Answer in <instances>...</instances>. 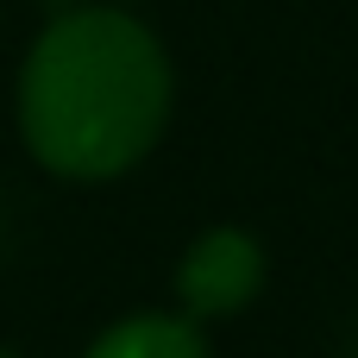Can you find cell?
<instances>
[{"mask_svg": "<svg viewBox=\"0 0 358 358\" xmlns=\"http://www.w3.org/2000/svg\"><path fill=\"white\" fill-rule=\"evenodd\" d=\"M176 63L126 0H63L25 44L13 126L57 182H120L170 132Z\"/></svg>", "mask_w": 358, "mask_h": 358, "instance_id": "1", "label": "cell"}, {"mask_svg": "<svg viewBox=\"0 0 358 358\" xmlns=\"http://www.w3.org/2000/svg\"><path fill=\"white\" fill-rule=\"evenodd\" d=\"M264 277H271V258H264L258 233H245V227H208V233H195L182 245L170 289H176V308L208 327V321L245 315L264 296Z\"/></svg>", "mask_w": 358, "mask_h": 358, "instance_id": "2", "label": "cell"}, {"mask_svg": "<svg viewBox=\"0 0 358 358\" xmlns=\"http://www.w3.org/2000/svg\"><path fill=\"white\" fill-rule=\"evenodd\" d=\"M82 358H214L208 327L182 308H132L120 321H107Z\"/></svg>", "mask_w": 358, "mask_h": 358, "instance_id": "3", "label": "cell"}, {"mask_svg": "<svg viewBox=\"0 0 358 358\" xmlns=\"http://www.w3.org/2000/svg\"><path fill=\"white\" fill-rule=\"evenodd\" d=\"M346 358H358V321H352V346H346Z\"/></svg>", "mask_w": 358, "mask_h": 358, "instance_id": "4", "label": "cell"}, {"mask_svg": "<svg viewBox=\"0 0 358 358\" xmlns=\"http://www.w3.org/2000/svg\"><path fill=\"white\" fill-rule=\"evenodd\" d=\"M0 358H25V352H19V346H0Z\"/></svg>", "mask_w": 358, "mask_h": 358, "instance_id": "5", "label": "cell"}, {"mask_svg": "<svg viewBox=\"0 0 358 358\" xmlns=\"http://www.w3.org/2000/svg\"><path fill=\"white\" fill-rule=\"evenodd\" d=\"M126 6H138V0H126Z\"/></svg>", "mask_w": 358, "mask_h": 358, "instance_id": "6", "label": "cell"}]
</instances>
